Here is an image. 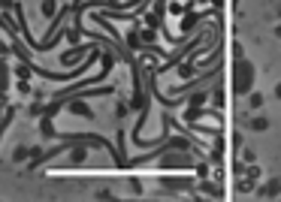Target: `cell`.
<instances>
[{"mask_svg":"<svg viewBox=\"0 0 281 202\" xmlns=\"http://www.w3.org/2000/svg\"><path fill=\"white\" fill-rule=\"evenodd\" d=\"M254 79H257L254 64L245 61V58H236V64H233V90L239 97H245V94L254 90Z\"/></svg>","mask_w":281,"mask_h":202,"instance_id":"obj_1","label":"cell"},{"mask_svg":"<svg viewBox=\"0 0 281 202\" xmlns=\"http://www.w3.org/2000/svg\"><path fill=\"white\" fill-rule=\"evenodd\" d=\"M257 196H260V199H275V196H281V178H269L266 184H260V187H257Z\"/></svg>","mask_w":281,"mask_h":202,"instance_id":"obj_2","label":"cell"},{"mask_svg":"<svg viewBox=\"0 0 281 202\" xmlns=\"http://www.w3.org/2000/svg\"><path fill=\"white\" fill-rule=\"evenodd\" d=\"M85 142H88V136H85ZM85 142H79V145H76V151L70 154V163H67V166H82V163L88 160V148H85Z\"/></svg>","mask_w":281,"mask_h":202,"instance_id":"obj_3","label":"cell"},{"mask_svg":"<svg viewBox=\"0 0 281 202\" xmlns=\"http://www.w3.org/2000/svg\"><path fill=\"white\" fill-rule=\"evenodd\" d=\"M70 112H73L76 118H94V109L88 106V103H82V100H73V103H70Z\"/></svg>","mask_w":281,"mask_h":202,"instance_id":"obj_4","label":"cell"},{"mask_svg":"<svg viewBox=\"0 0 281 202\" xmlns=\"http://www.w3.org/2000/svg\"><path fill=\"white\" fill-rule=\"evenodd\" d=\"M248 130H254V133L269 130V118H266V115H254V118H248Z\"/></svg>","mask_w":281,"mask_h":202,"instance_id":"obj_5","label":"cell"},{"mask_svg":"<svg viewBox=\"0 0 281 202\" xmlns=\"http://www.w3.org/2000/svg\"><path fill=\"white\" fill-rule=\"evenodd\" d=\"M9 88V69H6V64L0 61V97H3V90Z\"/></svg>","mask_w":281,"mask_h":202,"instance_id":"obj_6","label":"cell"},{"mask_svg":"<svg viewBox=\"0 0 281 202\" xmlns=\"http://www.w3.org/2000/svg\"><path fill=\"white\" fill-rule=\"evenodd\" d=\"M200 187H203V193H209V196H218V199L224 196V193H221V187H215L212 181H206V178H203V184H200Z\"/></svg>","mask_w":281,"mask_h":202,"instance_id":"obj_7","label":"cell"},{"mask_svg":"<svg viewBox=\"0 0 281 202\" xmlns=\"http://www.w3.org/2000/svg\"><path fill=\"white\" fill-rule=\"evenodd\" d=\"M40 9H43V15H46V18H55L58 3H55V0H43V6H40Z\"/></svg>","mask_w":281,"mask_h":202,"instance_id":"obj_8","label":"cell"},{"mask_svg":"<svg viewBox=\"0 0 281 202\" xmlns=\"http://www.w3.org/2000/svg\"><path fill=\"white\" fill-rule=\"evenodd\" d=\"M248 97V109H260L263 106V94H257V90H251V94H245Z\"/></svg>","mask_w":281,"mask_h":202,"instance_id":"obj_9","label":"cell"},{"mask_svg":"<svg viewBox=\"0 0 281 202\" xmlns=\"http://www.w3.org/2000/svg\"><path fill=\"white\" fill-rule=\"evenodd\" d=\"M164 184L172 187V190H182V187H187V181L185 178H164Z\"/></svg>","mask_w":281,"mask_h":202,"instance_id":"obj_10","label":"cell"},{"mask_svg":"<svg viewBox=\"0 0 281 202\" xmlns=\"http://www.w3.org/2000/svg\"><path fill=\"white\" fill-rule=\"evenodd\" d=\"M245 178H251V181H260V166H254V163H248L245 166V172H242Z\"/></svg>","mask_w":281,"mask_h":202,"instance_id":"obj_11","label":"cell"},{"mask_svg":"<svg viewBox=\"0 0 281 202\" xmlns=\"http://www.w3.org/2000/svg\"><path fill=\"white\" fill-rule=\"evenodd\" d=\"M254 187H257V181H251V178H242L239 181V193H251Z\"/></svg>","mask_w":281,"mask_h":202,"instance_id":"obj_12","label":"cell"},{"mask_svg":"<svg viewBox=\"0 0 281 202\" xmlns=\"http://www.w3.org/2000/svg\"><path fill=\"white\" fill-rule=\"evenodd\" d=\"M194 72H197V67H194V64H182V67H179V76H182V79H190Z\"/></svg>","mask_w":281,"mask_h":202,"instance_id":"obj_13","label":"cell"},{"mask_svg":"<svg viewBox=\"0 0 281 202\" xmlns=\"http://www.w3.org/2000/svg\"><path fill=\"white\" fill-rule=\"evenodd\" d=\"M27 157H30V148H15V151H12V160H15V163H22V160H27Z\"/></svg>","mask_w":281,"mask_h":202,"instance_id":"obj_14","label":"cell"},{"mask_svg":"<svg viewBox=\"0 0 281 202\" xmlns=\"http://www.w3.org/2000/svg\"><path fill=\"white\" fill-rule=\"evenodd\" d=\"M145 24H148V27H157V24H161V9L151 12V15H145Z\"/></svg>","mask_w":281,"mask_h":202,"instance_id":"obj_15","label":"cell"},{"mask_svg":"<svg viewBox=\"0 0 281 202\" xmlns=\"http://www.w3.org/2000/svg\"><path fill=\"white\" fill-rule=\"evenodd\" d=\"M154 27H148V30H142V33H139V40H142V43H154Z\"/></svg>","mask_w":281,"mask_h":202,"instance_id":"obj_16","label":"cell"},{"mask_svg":"<svg viewBox=\"0 0 281 202\" xmlns=\"http://www.w3.org/2000/svg\"><path fill=\"white\" fill-rule=\"evenodd\" d=\"M212 103H215L218 109L224 106V90H221V88H215V94H212Z\"/></svg>","mask_w":281,"mask_h":202,"instance_id":"obj_17","label":"cell"},{"mask_svg":"<svg viewBox=\"0 0 281 202\" xmlns=\"http://www.w3.org/2000/svg\"><path fill=\"white\" fill-rule=\"evenodd\" d=\"M203 103H206V90H200V94L190 97V106H203Z\"/></svg>","mask_w":281,"mask_h":202,"instance_id":"obj_18","label":"cell"},{"mask_svg":"<svg viewBox=\"0 0 281 202\" xmlns=\"http://www.w3.org/2000/svg\"><path fill=\"white\" fill-rule=\"evenodd\" d=\"M197 18H200V15H187V18H185V24H182V30H190V27L197 24Z\"/></svg>","mask_w":281,"mask_h":202,"instance_id":"obj_19","label":"cell"},{"mask_svg":"<svg viewBox=\"0 0 281 202\" xmlns=\"http://www.w3.org/2000/svg\"><path fill=\"white\" fill-rule=\"evenodd\" d=\"M130 190H133V193H142V181H139V178H130Z\"/></svg>","mask_w":281,"mask_h":202,"instance_id":"obj_20","label":"cell"},{"mask_svg":"<svg viewBox=\"0 0 281 202\" xmlns=\"http://www.w3.org/2000/svg\"><path fill=\"white\" fill-rule=\"evenodd\" d=\"M15 72H19V79H27V76H30V72H27V64H19V67H15Z\"/></svg>","mask_w":281,"mask_h":202,"instance_id":"obj_21","label":"cell"},{"mask_svg":"<svg viewBox=\"0 0 281 202\" xmlns=\"http://www.w3.org/2000/svg\"><path fill=\"white\" fill-rule=\"evenodd\" d=\"M127 45H133V48L139 45V33H136V30H133V33H127Z\"/></svg>","mask_w":281,"mask_h":202,"instance_id":"obj_22","label":"cell"},{"mask_svg":"<svg viewBox=\"0 0 281 202\" xmlns=\"http://www.w3.org/2000/svg\"><path fill=\"white\" fill-rule=\"evenodd\" d=\"M242 160H245V163H254V151L245 148V151H242Z\"/></svg>","mask_w":281,"mask_h":202,"instance_id":"obj_23","label":"cell"},{"mask_svg":"<svg viewBox=\"0 0 281 202\" xmlns=\"http://www.w3.org/2000/svg\"><path fill=\"white\" fill-rule=\"evenodd\" d=\"M245 166H248V163H233V175H242V172H245Z\"/></svg>","mask_w":281,"mask_h":202,"instance_id":"obj_24","label":"cell"},{"mask_svg":"<svg viewBox=\"0 0 281 202\" xmlns=\"http://www.w3.org/2000/svg\"><path fill=\"white\" fill-rule=\"evenodd\" d=\"M197 175H200V178H209V166H203V163H200V166H197Z\"/></svg>","mask_w":281,"mask_h":202,"instance_id":"obj_25","label":"cell"},{"mask_svg":"<svg viewBox=\"0 0 281 202\" xmlns=\"http://www.w3.org/2000/svg\"><path fill=\"white\" fill-rule=\"evenodd\" d=\"M169 12L172 15H182V3H169Z\"/></svg>","mask_w":281,"mask_h":202,"instance_id":"obj_26","label":"cell"},{"mask_svg":"<svg viewBox=\"0 0 281 202\" xmlns=\"http://www.w3.org/2000/svg\"><path fill=\"white\" fill-rule=\"evenodd\" d=\"M233 58H245V51H242V45H239V43L233 45Z\"/></svg>","mask_w":281,"mask_h":202,"instance_id":"obj_27","label":"cell"},{"mask_svg":"<svg viewBox=\"0 0 281 202\" xmlns=\"http://www.w3.org/2000/svg\"><path fill=\"white\" fill-rule=\"evenodd\" d=\"M12 6V0H0V9H9Z\"/></svg>","mask_w":281,"mask_h":202,"instance_id":"obj_28","label":"cell"},{"mask_svg":"<svg viewBox=\"0 0 281 202\" xmlns=\"http://www.w3.org/2000/svg\"><path fill=\"white\" fill-rule=\"evenodd\" d=\"M275 97H278V100H281V82H278V85H275Z\"/></svg>","mask_w":281,"mask_h":202,"instance_id":"obj_29","label":"cell"},{"mask_svg":"<svg viewBox=\"0 0 281 202\" xmlns=\"http://www.w3.org/2000/svg\"><path fill=\"white\" fill-rule=\"evenodd\" d=\"M275 36H278V40H281V24H278V27H275Z\"/></svg>","mask_w":281,"mask_h":202,"instance_id":"obj_30","label":"cell"},{"mask_svg":"<svg viewBox=\"0 0 281 202\" xmlns=\"http://www.w3.org/2000/svg\"><path fill=\"white\" fill-rule=\"evenodd\" d=\"M278 18H281V6H278Z\"/></svg>","mask_w":281,"mask_h":202,"instance_id":"obj_31","label":"cell"}]
</instances>
